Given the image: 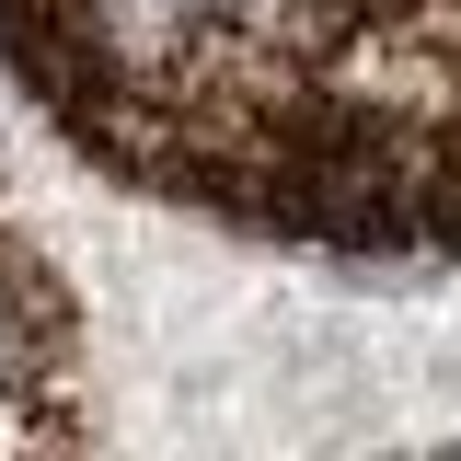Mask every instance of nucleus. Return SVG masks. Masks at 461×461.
Segmentation results:
<instances>
[{
  "label": "nucleus",
  "mask_w": 461,
  "mask_h": 461,
  "mask_svg": "<svg viewBox=\"0 0 461 461\" xmlns=\"http://www.w3.org/2000/svg\"><path fill=\"white\" fill-rule=\"evenodd\" d=\"M81 162L323 254H461V0H0Z\"/></svg>",
  "instance_id": "nucleus-1"
},
{
  "label": "nucleus",
  "mask_w": 461,
  "mask_h": 461,
  "mask_svg": "<svg viewBox=\"0 0 461 461\" xmlns=\"http://www.w3.org/2000/svg\"><path fill=\"white\" fill-rule=\"evenodd\" d=\"M69 369H81V323L47 254L0 220V438H69Z\"/></svg>",
  "instance_id": "nucleus-2"
}]
</instances>
